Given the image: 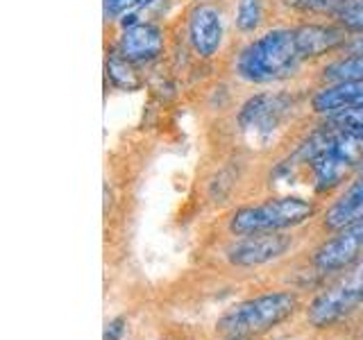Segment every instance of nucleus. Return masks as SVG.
<instances>
[{
    "mask_svg": "<svg viewBox=\"0 0 363 340\" xmlns=\"http://www.w3.org/2000/svg\"><path fill=\"white\" fill-rule=\"evenodd\" d=\"M302 64L295 28H272L238 50L234 71L243 82L270 84L293 77Z\"/></svg>",
    "mask_w": 363,
    "mask_h": 340,
    "instance_id": "obj_1",
    "label": "nucleus"
},
{
    "mask_svg": "<svg viewBox=\"0 0 363 340\" xmlns=\"http://www.w3.org/2000/svg\"><path fill=\"white\" fill-rule=\"evenodd\" d=\"M302 309V298L295 290H268L232 304L216 320L220 338H259L277 329Z\"/></svg>",
    "mask_w": 363,
    "mask_h": 340,
    "instance_id": "obj_2",
    "label": "nucleus"
},
{
    "mask_svg": "<svg viewBox=\"0 0 363 340\" xmlns=\"http://www.w3.org/2000/svg\"><path fill=\"white\" fill-rule=\"evenodd\" d=\"M318 211L320 207L315 200L300 196H277L236 209L227 220V230L232 236L289 232L315 218Z\"/></svg>",
    "mask_w": 363,
    "mask_h": 340,
    "instance_id": "obj_3",
    "label": "nucleus"
},
{
    "mask_svg": "<svg viewBox=\"0 0 363 340\" xmlns=\"http://www.w3.org/2000/svg\"><path fill=\"white\" fill-rule=\"evenodd\" d=\"M363 306V259L329 283L306 306V324L311 329H329L347 320Z\"/></svg>",
    "mask_w": 363,
    "mask_h": 340,
    "instance_id": "obj_4",
    "label": "nucleus"
},
{
    "mask_svg": "<svg viewBox=\"0 0 363 340\" xmlns=\"http://www.w3.org/2000/svg\"><path fill=\"white\" fill-rule=\"evenodd\" d=\"M363 259V218L332 234L311 254V268L318 277H334Z\"/></svg>",
    "mask_w": 363,
    "mask_h": 340,
    "instance_id": "obj_5",
    "label": "nucleus"
},
{
    "mask_svg": "<svg viewBox=\"0 0 363 340\" xmlns=\"http://www.w3.org/2000/svg\"><path fill=\"white\" fill-rule=\"evenodd\" d=\"M295 243L289 232H268L236 236V241L225 249V259L236 268H259L286 256Z\"/></svg>",
    "mask_w": 363,
    "mask_h": 340,
    "instance_id": "obj_6",
    "label": "nucleus"
},
{
    "mask_svg": "<svg viewBox=\"0 0 363 340\" xmlns=\"http://www.w3.org/2000/svg\"><path fill=\"white\" fill-rule=\"evenodd\" d=\"M295 102L289 94H259L241 107L238 128L250 136H268L293 111Z\"/></svg>",
    "mask_w": 363,
    "mask_h": 340,
    "instance_id": "obj_7",
    "label": "nucleus"
},
{
    "mask_svg": "<svg viewBox=\"0 0 363 340\" xmlns=\"http://www.w3.org/2000/svg\"><path fill=\"white\" fill-rule=\"evenodd\" d=\"M166 48V34L155 23L136 21L125 26L116 52L132 64H150L162 57Z\"/></svg>",
    "mask_w": 363,
    "mask_h": 340,
    "instance_id": "obj_8",
    "label": "nucleus"
},
{
    "mask_svg": "<svg viewBox=\"0 0 363 340\" xmlns=\"http://www.w3.org/2000/svg\"><path fill=\"white\" fill-rule=\"evenodd\" d=\"M350 30H345L340 23H302L295 26V41L304 62L320 60L325 55H334L345 45L350 39Z\"/></svg>",
    "mask_w": 363,
    "mask_h": 340,
    "instance_id": "obj_9",
    "label": "nucleus"
},
{
    "mask_svg": "<svg viewBox=\"0 0 363 340\" xmlns=\"http://www.w3.org/2000/svg\"><path fill=\"white\" fill-rule=\"evenodd\" d=\"M186 37L191 50L202 60H209L220 50L225 28L223 14L216 5H198L189 14L186 23Z\"/></svg>",
    "mask_w": 363,
    "mask_h": 340,
    "instance_id": "obj_10",
    "label": "nucleus"
},
{
    "mask_svg": "<svg viewBox=\"0 0 363 340\" xmlns=\"http://www.w3.org/2000/svg\"><path fill=\"white\" fill-rule=\"evenodd\" d=\"M363 105V79H343V82H327L318 86L311 98V113L320 118L347 111Z\"/></svg>",
    "mask_w": 363,
    "mask_h": 340,
    "instance_id": "obj_11",
    "label": "nucleus"
},
{
    "mask_svg": "<svg viewBox=\"0 0 363 340\" xmlns=\"http://www.w3.org/2000/svg\"><path fill=\"white\" fill-rule=\"evenodd\" d=\"M359 218H363V168L350 179L343 193L323 211L320 230L327 234H336Z\"/></svg>",
    "mask_w": 363,
    "mask_h": 340,
    "instance_id": "obj_12",
    "label": "nucleus"
},
{
    "mask_svg": "<svg viewBox=\"0 0 363 340\" xmlns=\"http://www.w3.org/2000/svg\"><path fill=\"white\" fill-rule=\"evenodd\" d=\"M318 79H320L323 84L343 82V79H363V55L336 57L334 62H329L320 68Z\"/></svg>",
    "mask_w": 363,
    "mask_h": 340,
    "instance_id": "obj_13",
    "label": "nucleus"
},
{
    "mask_svg": "<svg viewBox=\"0 0 363 340\" xmlns=\"http://www.w3.org/2000/svg\"><path fill=\"white\" fill-rule=\"evenodd\" d=\"M266 21V5L264 0H238L234 26L241 34H255Z\"/></svg>",
    "mask_w": 363,
    "mask_h": 340,
    "instance_id": "obj_14",
    "label": "nucleus"
},
{
    "mask_svg": "<svg viewBox=\"0 0 363 340\" xmlns=\"http://www.w3.org/2000/svg\"><path fill=\"white\" fill-rule=\"evenodd\" d=\"M132 62H128L125 57H121L118 52H113L109 60H107V79L118 89H125V91H134L136 86L141 84L139 75H136Z\"/></svg>",
    "mask_w": 363,
    "mask_h": 340,
    "instance_id": "obj_15",
    "label": "nucleus"
},
{
    "mask_svg": "<svg viewBox=\"0 0 363 340\" xmlns=\"http://www.w3.org/2000/svg\"><path fill=\"white\" fill-rule=\"evenodd\" d=\"M320 125L334 130V132H347V134H357L363 139V105L334 113V116H327L320 120Z\"/></svg>",
    "mask_w": 363,
    "mask_h": 340,
    "instance_id": "obj_16",
    "label": "nucleus"
},
{
    "mask_svg": "<svg viewBox=\"0 0 363 340\" xmlns=\"http://www.w3.org/2000/svg\"><path fill=\"white\" fill-rule=\"evenodd\" d=\"M334 21L340 23L352 34L363 32V0H345L334 14Z\"/></svg>",
    "mask_w": 363,
    "mask_h": 340,
    "instance_id": "obj_17",
    "label": "nucleus"
},
{
    "mask_svg": "<svg viewBox=\"0 0 363 340\" xmlns=\"http://www.w3.org/2000/svg\"><path fill=\"white\" fill-rule=\"evenodd\" d=\"M143 3H150V0H102V11H105L107 21H116L125 11H132Z\"/></svg>",
    "mask_w": 363,
    "mask_h": 340,
    "instance_id": "obj_18",
    "label": "nucleus"
},
{
    "mask_svg": "<svg viewBox=\"0 0 363 340\" xmlns=\"http://www.w3.org/2000/svg\"><path fill=\"white\" fill-rule=\"evenodd\" d=\"M338 57H352V55H363V32H354L350 34V39L345 41V45L336 52Z\"/></svg>",
    "mask_w": 363,
    "mask_h": 340,
    "instance_id": "obj_19",
    "label": "nucleus"
},
{
    "mask_svg": "<svg viewBox=\"0 0 363 340\" xmlns=\"http://www.w3.org/2000/svg\"><path fill=\"white\" fill-rule=\"evenodd\" d=\"M123 317H118V320H113L107 324V334H105V340H118V336L123 334Z\"/></svg>",
    "mask_w": 363,
    "mask_h": 340,
    "instance_id": "obj_20",
    "label": "nucleus"
},
{
    "mask_svg": "<svg viewBox=\"0 0 363 340\" xmlns=\"http://www.w3.org/2000/svg\"><path fill=\"white\" fill-rule=\"evenodd\" d=\"M220 340H252V338H220Z\"/></svg>",
    "mask_w": 363,
    "mask_h": 340,
    "instance_id": "obj_21",
    "label": "nucleus"
},
{
    "mask_svg": "<svg viewBox=\"0 0 363 340\" xmlns=\"http://www.w3.org/2000/svg\"><path fill=\"white\" fill-rule=\"evenodd\" d=\"M164 340H170V338H164Z\"/></svg>",
    "mask_w": 363,
    "mask_h": 340,
    "instance_id": "obj_22",
    "label": "nucleus"
}]
</instances>
